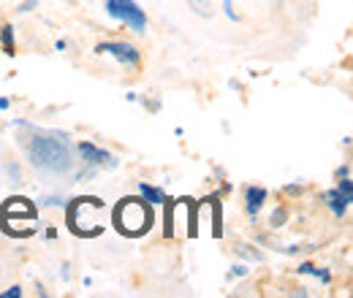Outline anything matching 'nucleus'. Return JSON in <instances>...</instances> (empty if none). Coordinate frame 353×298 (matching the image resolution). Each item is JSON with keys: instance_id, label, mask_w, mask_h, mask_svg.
<instances>
[{"instance_id": "obj_3", "label": "nucleus", "mask_w": 353, "mask_h": 298, "mask_svg": "<svg viewBox=\"0 0 353 298\" xmlns=\"http://www.w3.org/2000/svg\"><path fill=\"white\" fill-rule=\"evenodd\" d=\"M101 212H103V201H98V198H77V201H71V206H68V225H71V231L77 236H82V239L98 236L103 231V225L98 220Z\"/></svg>"}, {"instance_id": "obj_12", "label": "nucleus", "mask_w": 353, "mask_h": 298, "mask_svg": "<svg viewBox=\"0 0 353 298\" xmlns=\"http://www.w3.org/2000/svg\"><path fill=\"white\" fill-rule=\"evenodd\" d=\"M296 271H299V274H312V277H318V279H321L323 285H329V282H332V277H329V271H323V268H315L312 263H302V266H299Z\"/></svg>"}, {"instance_id": "obj_11", "label": "nucleus", "mask_w": 353, "mask_h": 298, "mask_svg": "<svg viewBox=\"0 0 353 298\" xmlns=\"http://www.w3.org/2000/svg\"><path fill=\"white\" fill-rule=\"evenodd\" d=\"M0 43H3V52L8 54V57H14L17 54V41H14V25H3L0 28Z\"/></svg>"}, {"instance_id": "obj_14", "label": "nucleus", "mask_w": 353, "mask_h": 298, "mask_svg": "<svg viewBox=\"0 0 353 298\" xmlns=\"http://www.w3.org/2000/svg\"><path fill=\"white\" fill-rule=\"evenodd\" d=\"M285 220H288V212H285L283 206H280V209H274V212H272V228H283V222H285Z\"/></svg>"}, {"instance_id": "obj_9", "label": "nucleus", "mask_w": 353, "mask_h": 298, "mask_svg": "<svg viewBox=\"0 0 353 298\" xmlns=\"http://www.w3.org/2000/svg\"><path fill=\"white\" fill-rule=\"evenodd\" d=\"M326 201H329V209L337 214V217H343L345 209H348V204H351L340 190H329V193H326Z\"/></svg>"}, {"instance_id": "obj_10", "label": "nucleus", "mask_w": 353, "mask_h": 298, "mask_svg": "<svg viewBox=\"0 0 353 298\" xmlns=\"http://www.w3.org/2000/svg\"><path fill=\"white\" fill-rule=\"evenodd\" d=\"M139 195L150 204V206H158V204H163V190L161 187H152V184H139Z\"/></svg>"}, {"instance_id": "obj_22", "label": "nucleus", "mask_w": 353, "mask_h": 298, "mask_svg": "<svg viewBox=\"0 0 353 298\" xmlns=\"http://www.w3.org/2000/svg\"><path fill=\"white\" fill-rule=\"evenodd\" d=\"M348 173H351V169H348V166H343V169L337 171V176H348Z\"/></svg>"}, {"instance_id": "obj_13", "label": "nucleus", "mask_w": 353, "mask_h": 298, "mask_svg": "<svg viewBox=\"0 0 353 298\" xmlns=\"http://www.w3.org/2000/svg\"><path fill=\"white\" fill-rule=\"evenodd\" d=\"M188 8L199 17H212V0H188Z\"/></svg>"}, {"instance_id": "obj_7", "label": "nucleus", "mask_w": 353, "mask_h": 298, "mask_svg": "<svg viewBox=\"0 0 353 298\" xmlns=\"http://www.w3.org/2000/svg\"><path fill=\"white\" fill-rule=\"evenodd\" d=\"M77 149H79V155L85 158L88 166H103V169H114L117 166V160H114L112 152H106V149H101V147H95L90 141H79Z\"/></svg>"}, {"instance_id": "obj_2", "label": "nucleus", "mask_w": 353, "mask_h": 298, "mask_svg": "<svg viewBox=\"0 0 353 298\" xmlns=\"http://www.w3.org/2000/svg\"><path fill=\"white\" fill-rule=\"evenodd\" d=\"M112 220H114L117 233H123L128 239H139V236L150 233V228H152V206L144 198H123L114 206Z\"/></svg>"}, {"instance_id": "obj_4", "label": "nucleus", "mask_w": 353, "mask_h": 298, "mask_svg": "<svg viewBox=\"0 0 353 298\" xmlns=\"http://www.w3.org/2000/svg\"><path fill=\"white\" fill-rule=\"evenodd\" d=\"M106 14L117 22H123V25H128L133 33L147 30V14L133 0H106Z\"/></svg>"}, {"instance_id": "obj_17", "label": "nucleus", "mask_w": 353, "mask_h": 298, "mask_svg": "<svg viewBox=\"0 0 353 298\" xmlns=\"http://www.w3.org/2000/svg\"><path fill=\"white\" fill-rule=\"evenodd\" d=\"M33 6H39V0H25L22 6H19V11L25 14V11H33Z\"/></svg>"}, {"instance_id": "obj_8", "label": "nucleus", "mask_w": 353, "mask_h": 298, "mask_svg": "<svg viewBox=\"0 0 353 298\" xmlns=\"http://www.w3.org/2000/svg\"><path fill=\"white\" fill-rule=\"evenodd\" d=\"M264 201H266V190L264 187H248V193H245V209H248V214L250 217H256V214L261 212V206H264Z\"/></svg>"}, {"instance_id": "obj_15", "label": "nucleus", "mask_w": 353, "mask_h": 298, "mask_svg": "<svg viewBox=\"0 0 353 298\" xmlns=\"http://www.w3.org/2000/svg\"><path fill=\"white\" fill-rule=\"evenodd\" d=\"M348 201H353V182H351V176H343V182H340V187H337Z\"/></svg>"}, {"instance_id": "obj_19", "label": "nucleus", "mask_w": 353, "mask_h": 298, "mask_svg": "<svg viewBox=\"0 0 353 298\" xmlns=\"http://www.w3.org/2000/svg\"><path fill=\"white\" fill-rule=\"evenodd\" d=\"M234 274H236V277H242V274H248V266H236V268H234Z\"/></svg>"}, {"instance_id": "obj_16", "label": "nucleus", "mask_w": 353, "mask_h": 298, "mask_svg": "<svg viewBox=\"0 0 353 298\" xmlns=\"http://www.w3.org/2000/svg\"><path fill=\"white\" fill-rule=\"evenodd\" d=\"M22 296V290H19V288H17V285H14V288H8V290H3V293H0V298H19Z\"/></svg>"}, {"instance_id": "obj_21", "label": "nucleus", "mask_w": 353, "mask_h": 298, "mask_svg": "<svg viewBox=\"0 0 353 298\" xmlns=\"http://www.w3.org/2000/svg\"><path fill=\"white\" fill-rule=\"evenodd\" d=\"M285 193H288V195H299V187L291 184V187H285Z\"/></svg>"}, {"instance_id": "obj_6", "label": "nucleus", "mask_w": 353, "mask_h": 298, "mask_svg": "<svg viewBox=\"0 0 353 298\" xmlns=\"http://www.w3.org/2000/svg\"><path fill=\"white\" fill-rule=\"evenodd\" d=\"M95 52L98 54H112L117 63H123L128 68H136L141 63V52L128 41H103L95 46Z\"/></svg>"}, {"instance_id": "obj_18", "label": "nucleus", "mask_w": 353, "mask_h": 298, "mask_svg": "<svg viewBox=\"0 0 353 298\" xmlns=\"http://www.w3.org/2000/svg\"><path fill=\"white\" fill-rule=\"evenodd\" d=\"M231 3H234V0H225V14H228V17H231V19H239V17H236V14H234V11H231Z\"/></svg>"}, {"instance_id": "obj_1", "label": "nucleus", "mask_w": 353, "mask_h": 298, "mask_svg": "<svg viewBox=\"0 0 353 298\" xmlns=\"http://www.w3.org/2000/svg\"><path fill=\"white\" fill-rule=\"evenodd\" d=\"M28 133L19 136V147L25 149L30 166L52 176H65L74 169V158H71V147H68V136L65 133H54V130H41L28 123H17Z\"/></svg>"}, {"instance_id": "obj_5", "label": "nucleus", "mask_w": 353, "mask_h": 298, "mask_svg": "<svg viewBox=\"0 0 353 298\" xmlns=\"http://www.w3.org/2000/svg\"><path fill=\"white\" fill-rule=\"evenodd\" d=\"M33 220H36V206L30 201H25V198H8L3 204V209H0V228L3 231H8L14 222L17 225H28Z\"/></svg>"}, {"instance_id": "obj_20", "label": "nucleus", "mask_w": 353, "mask_h": 298, "mask_svg": "<svg viewBox=\"0 0 353 298\" xmlns=\"http://www.w3.org/2000/svg\"><path fill=\"white\" fill-rule=\"evenodd\" d=\"M8 106H11V100H8V98H0V111H6Z\"/></svg>"}]
</instances>
